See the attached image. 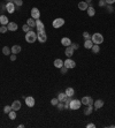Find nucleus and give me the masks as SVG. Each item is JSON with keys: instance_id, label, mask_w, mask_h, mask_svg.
<instances>
[{"instance_id": "f257e3e1", "label": "nucleus", "mask_w": 115, "mask_h": 128, "mask_svg": "<svg viewBox=\"0 0 115 128\" xmlns=\"http://www.w3.org/2000/svg\"><path fill=\"white\" fill-rule=\"evenodd\" d=\"M25 41L28 43H34V42L37 41V34L32 30L25 32Z\"/></svg>"}, {"instance_id": "f03ea898", "label": "nucleus", "mask_w": 115, "mask_h": 128, "mask_svg": "<svg viewBox=\"0 0 115 128\" xmlns=\"http://www.w3.org/2000/svg\"><path fill=\"white\" fill-rule=\"evenodd\" d=\"M91 41L93 42V44H98V45H100V44L104 42V36L101 34H99V32H96L94 35H92L91 36Z\"/></svg>"}, {"instance_id": "7ed1b4c3", "label": "nucleus", "mask_w": 115, "mask_h": 128, "mask_svg": "<svg viewBox=\"0 0 115 128\" xmlns=\"http://www.w3.org/2000/svg\"><path fill=\"white\" fill-rule=\"evenodd\" d=\"M80 105H82V102L80 99H71V102L69 104V109L73 110V111H76L80 107Z\"/></svg>"}, {"instance_id": "20e7f679", "label": "nucleus", "mask_w": 115, "mask_h": 128, "mask_svg": "<svg viewBox=\"0 0 115 128\" xmlns=\"http://www.w3.org/2000/svg\"><path fill=\"white\" fill-rule=\"evenodd\" d=\"M37 41H39V43H45L47 41V35H46L45 30L37 32Z\"/></svg>"}, {"instance_id": "39448f33", "label": "nucleus", "mask_w": 115, "mask_h": 128, "mask_svg": "<svg viewBox=\"0 0 115 128\" xmlns=\"http://www.w3.org/2000/svg\"><path fill=\"white\" fill-rule=\"evenodd\" d=\"M63 66L67 67L68 69H73V68L76 67V62H75L73 59L68 58V59H66V61H63Z\"/></svg>"}, {"instance_id": "423d86ee", "label": "nucleus", "mask_w": 115, "mask_h": 128, "mask_svg": "<svg viewBox=\"0 0 115 128\" xmlns=\"http://www.w3.org/2000/svg\"><path fill=\"white\" fill-rule=\"evenodd\" d=\"M80 102L82 104H84V105H93L94 104V100H93V98L90 97V96H84V97L80 99Z\"/></svg>"}, {"instance_id": "0eeeda50", "label": "nucleus", "mask_w": 115, "mask_h": 128, "mask_svg": "<svg viewBox=\"0 0 115 128\" xmlns=\"http://www.w3.org/2000/svg\"><path fill=\"white\" fill-rule=\"evenodd\" d=\"M63 24H65V20L61 19V17H58V19H55L53 21V23H52L53 28H55V29H58V28H61Z\"/></svg>"}, {"instance_id": "6e6552de", "label": "nucleus", "mask_w": 115, "mask_h": 128, "mask_svg": "<svg viewBox=\"0 0 115 128\" xmlns=\"http://www.w3.org/2000/svg\"><path fill=\"white\" fill-rule=\"evenodd\" d=\"M31 17L34 20H38L40 17V12H39V9L37 7H34L31 9Z\"/></svg>"}, {"instance_id": "1a4fd4ad", "label": "nucleus", "mask_w": 115, "mask_h": 128, "mask_svg": "<svg viewBox=\"0 0 115 128\" xmlns=\"http://www.w3.org/2000/svg\"><path fill=\"white\" fill-rule=\"evenodd\" d=\"M15 8H16V6L14 2H7V4H6V11H7L9 14H13V13L15 12Z\"/></svg>"}, {"instance_id": "9d476101", "label": "nucleus", "mask_w": 115, "mask_h": 128, "mask_svg": "<svg viewBox=\"0 0 115 128\" xmlns=\"http://www.w3.org/2000/svg\"><path fill=\"white\" fill-rule=\"evenodd\" d=\"M36 29H37V32L38 31H43L45 30V27H44V23L40 21V20H36Z\"/></svg>"}, {"instance_id": "9b49d317", "label": "nucleus", "mask_w": 115, "mask_h": 128, "mask_svg": "<svg viewBox=\"0 0 115 128\" xmlns=\"http://www.w3.org/2000/svg\"><path fill=\"white\" fill-rule=\"evenodd\" d=\"M25 104H27V106H29V107H32V106H34V97H25Z\"/></svg>"}, {"instance_id": "f8f14e48", "label": "nucleus", "mask_w": 115, "mask_h": 128, "mask_svg": "<svg viewBox=\"0 0 115 128\" xmlns=\"http://www.w3.org/2000/svg\"><path fill=\"white\" fill-rule=\"evenodd\" d=\"M103 106H104V100L103 99H97L96 102H94V104H93V109L99 110V109H101Z\"/></svg>"}, {"instance_id": "ddd939ff", "label": "nucleus", "mask_w": 115, "mask_h": 128, "mask_svg": "<svg viewBox=\"0 0 115 128\" xmlns=\"http://www.w3.org/2000/svg\"><path fill=\"white\" fill-rule=\"evenodd\" d=\"M21 102L20 100H14L13 102V104H12V110H14V111H19V110H21Z\"/></svg>"}, {"instance_id": "4468645a", "label": "nucleus", "mask_w": 115, "mask_h": 128, "mask_svg": "<svg viewBox=\"0 0 115 128\" xmlns=\"http://www.w3.org/2000/svg\"><path fill=\"white\" fill-rule=\"evenodd\" d=\"M65 54L68 57V58H71V57L74 56V49L71 46H67V47H66V51H65Z\"/></svg>"}, {"instance_id": "2eb2a0df", "label": "nucleus", "mask_w": 115, "mask_h": 128, "mask_svg": "<svg viewBox=\"0 0 115 128\" xmlns=\"http://www.w3.org/2000/svg\"><path fill=\"white\" fill-rule=\"evenodd\" d=\"M7 28H8V30L9 31H16L19 27H17V24H16L15 22H9L7 24Z\"/></svg>"}, {"instance_id": "dca6fc26", "label": "nucleus", "mask_w": 115, "mask_h": 128, "mask_svg": "<svg viewBox=\"0 0 115 128\" xmlns=\"http://www.w3.org/2000/svg\"><path fill=\"white\" fill-rule=\"evenodd\" d=\"M0 23H1V26H7L8 23H9L7 16L4 15V14H1V15H0Z\"/></svg>"}, {"instance_id": "f3484780", "label": "nucleus", "mask_w": 115, "mask_h": 128, "mask_svg": "<svg viewBox=\"0 0 115 128\" xmlns=\"http://www.w3.org/2000/svg\"><path fill=\"white\" fill-rule=\"evenodd\" d=\"M88 8H89L88 2H85V1H80V2H78V9H80V11H86Z\"/></svg>"}, {"instance_id": "a211bd4d", "label": "nucleus", "mask_w": 115, "mask_h": 128, "mask_svg": "<svg viewBox=\"0 0 115 128\" xmlns=\"http://www.w3.org/2000/svg\"><path fill=\"white\" fill-rule=\"evenodd\" d=\"M61 44L63 46H66V47H67V46L71 45V41H70V38H68V37H63L61 39Z\"/></svg>"}, {"instance_id": "6ab92c4d", "label": "nucleus", "mask_w": 115, "mask_h": 128, "mask_svg": "<svg viewBox=\"0 0 115 128\" xmlns=\"http://www.w3.org/2000/svg\"><path fill=\"white\" fill-rule=\"evenodd\" d=\"M53 65H54V67L55 68H59V69H60L61 67H63V61H62L61 59H55Z\"/></svg>"}, {"instance_id": "aec40b11", "label": "nucleus", "mask_w": 115, "mask_h": 128, "mask_svg": "<svg viewBox=\"0 0 115 128\" xmlns=\"http://www.w3.org/2000/svg\"><path fill=\"white\" fill-rule=\"evenodd\" d=\"M12 53H14V54H17V53H20L21 51H22V47L20 45H14V46H12Z\"/></svg>"}, {"instance_id": "412c9836", "label": "nucleus", "mask_w": 115, "mask_h": 128, "mask_svg": "<svg viewBox=\"0 0 115 128\" xmlns=\"http://www.w3.org/2000/svg\"><path fill=\"white\" fill-rule=\"evenodd\" d=\"M65 94L67 95V97H73L74 95H75V90H74L71 87H69V88H67V89H66Z\"/></svg>"}, {"instance_id": "4be33fe9", "label": "nucleus", "mask_w": 115, "mask_h": 128, "mask_svg": "<svg viewBox=\"0 0 115 128\" xmlns=\"http://www.w3.org/2000/svg\"><path fill=\"white\" fill-rule=\"evenodd\" d=\"M92 46H93V42L91 39H88V41H84V47L88 50H91Z\"/></svg>"}, {"instance_id": "5701e85b", "label": "nucleus", "mask_w": 115, "mask_h": 128, "mask_svg": "<svg viewBox=\"0 0 115 128\" xmlns=\"http://www.w3.org/2000/svg\"><path fill=\"white\" fill-rule=\"evenodd\" d=\"M86 12H88L89 16H94V14H96V9L92 7V6H90V5H89V8L86 9Z\"/></svg>"}, {"instance_id": "b1692460", "label": "nucleus", "mask_w": 115, "mask_h": 128, "mask_svg": "<svg viewBox=\"0 0 115 128\" xmlns=\"http://www.w3.org/2000/svg\"><path fill=\"white\" fill-rule=\"evenodd\" d=\"M93 112V105H88V107L84 110V114L85 115H90Z\"/></svg>"}, {"instance_id": "393cba45", "label": "nucleus", "mask_w": 115, "mask_h": 128, "mask_svg": "<svg viewBox=\"0 0 115 128\" xmlns=\"http://www.w3.org/2000/svg\"><path fill=\"white\" fill-rule=\"evenodd\" d=\"M27 24L30 27V28H34V27H36V20L32 19V17H31V19H28L27 20Z\"/></svg>"}, {"instance_id": "a878e982", "label": "nucleus", "mask_w": 115, "mask_h": 128, "mask_svg": "<svg viewBox=\"0 0 115 128\" xmlns=\"http://www.w3.org/2000/svg\"><path fill=\"white\" fill-rule=\"evenodd\" d=\"M58 99H59V102H65L66 99H67V95L65 92H60V94L58 95Z\"/></svg>"}, {"instance_id": "bb28decb", "label": "nucleus", "mask_w": 115, "mask_h": 128, "mask_svg": "<svg viewBox=\"0 0 115 128\" xmlns=\"http://www.w3.org/2000/svg\"><path fill=\"white\" fill-rule=\"evenodd\" d=\"M2 53H4L5 56H11L12 54V50L8 47V46H4L2 47Z\"/></svg>"}, {"instance_id": "cd10ccee", "label": "nucleus", "mask_w": 115, "mask_h": 128, "mask_svg": "<svg viewBox=\"0 0 115 128\" xmlns=\"http://www.w3.org/2000/svg\"><path fill=\"white\" fill-rule=\"evenodd\" d=\"M91 50H92V52L93 53H99L100 52V46L98 45V44H93Z\"/></svg>"}, {"instance_id": "c85d7f7f", "label": "nucleus", "mask_w": 115, "mask_h": 128, "mask_svg": "<svg viewBox=\"0 0 115 128\" xmlns=\"http://www.w3.org/2000/svg\"><path fill=\"white\" fill-rule=\"evenodd\" d=\"M8 117H9V119H11V120H14V119H16V111L12 110L11 112L8 113Z\"/></svg>"}, {"instance_id": "c756f323", "label": "nucleus", "mask_w": 115, "mask_h": 128, "mask_svg": "<svg viewBox=\"0 0 115 128\" xmlns=\"http://www.w3.org/2000/svg\"><path fill=\"white\" fill-rule=\"evenodd\" d=\"M106 9H107L108 13H114V7H113V5H106Z\"/></svg>"}, {"instance_id": "7c9ffc66", "label": "nucleus", "mask_w": 115, "mask_h": 128, "mask_svg": "<svg viewBox=\"0 0 115 128\" xmlns=\"http://www.w3.org/2000/svg\"><path fill=\"white\" fill-rule=\"evenodd\" d=\"M83 37H84V41H88V39H91V35L89 34L88 31H84L83 32Z\"/></svg>"}, {"instance_id": "2f4dec72", "label": "nucleus", "mask_w": 115, "mask_h": 128, "mask_svg": "<svg viewBox=\"0 0 115 128\" xmlns=\"http://www.w3.org/2000/svg\"><path fill=\"white\" fill-rule=\"evenodd\" d=\"M58 109L60 110V111H62V110H65V102H59L58 103Z\"/></svg>"}, {"instance_id": "473e14b6", "label": "nucleus", "mask_w": 115, "mask_h": 128, "mask_svg": "<svg viewBox=\"0 0 115 128\" xmlns=\"http://www.w3.org/2000/svg\"><path fill=\"white\" fill-rule=\"evenodd\" d=\"M12 111V106H9V105H6L4 107V113H6V114H8V113Z\"/></svg>"}, {"instance_id": "72a5a7b5", "label": "nucleus", "mask_w": 115, "mask_h": 128, "mask_svg": "<svg viewBox=\"0 0 115 128\" xmlns=\"http://www.w3.org/2000/svg\"><path fill=\"white\" fill-rule=\"evenodd\" d=\"M7 31H8L7 26H1L0 27V32H1V34H5V32H7Z\"/></svg>"}, {"instance_id": "f704fd0d", "label": "nucleus", "mask_w": 115, "mask_h": 128, "mask_svg": "<svg viewBox=\"0 0 115 128\" xmlns=\"http://www.w3.org/2000/svg\"><path fill=\"white\" fill-rule=\"evenodd\" d=\"M22 30L24 31V32H28V31H30V30H31V28H30L29 26H28L27 23H25V24H24V26L22 27Z\"/></svg>"}, {"instance_id": "c9c22d12", "label": "nucleus", "mask_w": 115, "mask_h": 128, "mask_svg": "<svg viewBox=\"0 0 115 128\" xmlns=\"http://www.w3.org/2000/svg\"><path fill=\"white\" fill-rule=\"evenodd\" d=\"M14 4H15L16 7H21V6L23 5V0H15Z\"/></svg>"}, {"instance_id": "e433bc0d", "label": "nucleus", "mask_w": 115, "mask_h": 128, "mask_svg": "<svg viewBox=\"0 0 115 128\" xmlns=\"http://www.w3.org/2000/svg\"><path fill=\"white\" fill-rule=\"evenodd\" d=\"M58 103H59V99H58V98H53V99L51 100V104H52V105H54V106H57Z\"/></svg>"}, {"instance_id": "4c0bfd02", "label": "nucleus", "mask_w": 115, "mask_h": 128, "mask_svg": "<svg viewBox=\"0 0 115 128\" xmlns=\"http://www.w3.org/2000/svg\"><path fill=\"white\" fill-rule=\"evenodd\" d=\"M6 11V5H0V13H1V14H4V12Z\"/></svg>"}, {"instance_id": "58836bf2", "label": "nucleus", "mask_w": 115, "mask_h": 128, "mask_svg": "<svg viewBox=\"0 0 115 128\" xmlns=\"http://www.w3.org/2000/svg\"><path fill=\"white\" fill-rule=\"evenodd\" d=\"M100 6V7H105V6H106V1H105V0H99V4H98Z\"/></svg>"}, {"instance_id": "ea45409f", "label": "nucleus", "mask_w": 115, "mask_h": 128, "mask_svg": "<svg viewBox=\"0 0 115 128\" xmlns=\"http://www.w3.org/2000/svg\"><path fill=\"white\" fill-rule=\"evenodd\" d=\"M60 71H61V74H67V71H68V68L63 66V67L60 68Z\"/></svg>"}, {"instance_id": "a19ab883", "label": "nucleus", "mask_w": 115, "mask_h": 128, "mask_svg": "<svg viewBox=\"0 0 115 128\" xmlns=\"http://www.w3.org/2000/svg\"><path fill=\"white\" fill-rule=\"evenodd\" d=\"M70 46H71V47H73L74 50H77L78 47H80V45H78L77 43H71V45H70Z\"/></svg>"}, {"instance_id": "79ce46f5", "label": "nucleus", "mask_w": 115, "mask_h": 128, "mask_svg": "<svg viewBox=\"0 0 115 128\" xmlns=\"http://www.w3.org/2000/svg\"><path fill=\"white\" fill-rule=\"evenodd\" d=\"M9 59H11V61H15L16 60V54H14V53H13V54L9 57Z\"/></svg>"}, {"instance_id": "37998d69", "label": "nucleus", "mask_w": 115, "mask_h": 128, "mask_svg": "<svg viewBox=\"0 0 115 128\" xmlns=\"http://www.w3.org/2000/svg\"><path fill=\"white\" fill-rule=\"evenodd\" d=\"M106 1V4L107 5H113V4H115V0H105Z\"/></svg>"}, {"instance_id": "c03bdc74", "label": "nucleus", "mask_w": 115, "mask_h": 128, "mask_svg": "<svg viewBox=\"0 0 115 128\" xmlns=\"http://www.w3.org/2000/svg\"><path fill=\"white\" fill-rule=\"evenodd\" d=\"M86 127L88 128H96V125L94 124H88L86 125Z\"/></svg>"}, {"instance_id": "a18cd8bd", "label": "nucleus", "mask_w": 115, "mask_h": 128, "mask_svg": "<svg viewBox=\"0 0 115 128\" xmlns=\"http://www.w3.org/2000/svg\"><path fill=\"white\" fill-rule=\"evenodd\" d=\"M85 2H88V4L90 5V4H91V2H92V0H85Z\"/></svg>"}, {"instance_id": "49530a36", "label": "nucleus", "mask_w": 115, "mask_h": 128, "mask_svg": "<svg viewBox=\"0 0 115 128\" xmlns=\"http://www.w3.org/2000/svg\"><path fill=\"white\" fill-rule=\"evenodd\" d=\"M15 0H7V2H14Z\"/></svg>"}]
</instances>
